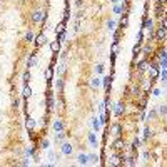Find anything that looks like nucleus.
<instances>
[{
	"label": "nucleus",
	"mask_w": 167,
	"mask_h": 167,
	"mask_svg": "<svg viewBox=\"0 0 167 167\" xmlns=\"http://www.w3.org/2000/svg\"><path fill=\"white\" fill-rule=\"evenodd\" d=\"M35 155V147H27L25 149V157H33Z\"/></svg>",
	"instance_id": "28"
},
{
	"label": "nucleus",
	"mask_w": 167,
	"mask_h": 167,
	"mask_svg": "<svg viewBox=\"0 0 167 167\" xmlns=\"http://www.w3.org/2000/svg\"><path fill=\"white\" fill-rule=\"evenodd\" d=\"M64 40H65V30L62 33H59V42H64Z\"/></svg>",
	"instance_id": "40"
},
{
	"label": "nucleus",
	"mask_w": 167,
	"mask_h": 167,
	"mask_svg": "<svg viewBox=\"0 0 167 167\" xmlns=\"http://www.w3.org/2000/svg\"><path fill=\"white\" fill-rule=\"evenodd\" d=\"M52 75H53V65H50V67H47L45 69V79L52 80Z\"/></svg>",
	"instance_id": "26"
},
{
	"label": "nucleus",
	"mask_w": 167,
	"mask_h": 167,
	"mask_svg": "<svg viewBox=\"0 0 167 167\" xmlns=\"http://www.w3.org/2000/svg\"><path fill=\"white\" fill-rule=\"evenodd\" d=\"M152 52H154V47L150 45V42H147L146 45L140 49V53H144L146 57H149V53H152Z\"/></svg>",
	"instance_id": "16"
},
{
	"label": "nucleus",
	"mask_w": 167,
	"mask_h": 167,
	"mask_svg": "<svg viewBox=\"0 0 167 167\" xmlns=\"http://www.w3.org/2000/svg\"><path fill=\"white\" fill-rule=\"evenodd\" d=\"M25 42H28V44H32V42H35V35H33V32L32 30H28V32L25 33Z\"/></svg>",
	"instance_id": "25"
},
{
	"label": "nucleus",
	"mask_w": 167,
	"mask_h": 167,
	"mask_svg": "<svg viewBox=\"0 0 167 167\" xmlns=\"http://www.w3.org/2000/svg\"><path fill=\"white\" fill-rule=\"evenodd\" d=\"M112 149H114V150H124V149H125V144H124V140L120 139V137H117V139L114 140Z\"/></svg>",
	"instance_id": "13"
},
{
	"label": "nucleus",
	"mask_w": 167,
	"mask_h": 167,
	"mask_svg": "<svg viewBox=\"0 0 167 167\" xmlns=\"http://www.w3.org/2000/svg\"><path fill=\"white\" fill-rule=\"evenodd\" d=\"M107 28H109V30H110V32H114V30H115V20H107Z\"/></svg>",
	"instance_id": "31"
},
{
	"label": "nucleus",
	"mask_w": 167,
	"mask_h": 167,
	"mask_svg": "<svg viewBox=\"0 0 167 167\" xmlns=\"http://www.w3.org/2000/svg\"><path fill=\"white\" fill-rule=\"evenodd\" d=\"M60 152L64 154V155H72L73 146L70 144V142H64V144H62V147H60Z\"/></svg>",
	"instance_id": "8"
},
{
	"label": "nucleus",
	"mask_w": 167,
	"mask_h": 167,
	"mask_svg": "<svg viewBox=\"0 0 167 167\" xmlns=\"http://www.w3.org/2000/svg\"><path fill=\"white\" fill-rule=\"evenodd\" d=\"M100 125H102V122H100V119H97V117H94L92 119V127H94V130L99 134V130H100Z\"/></svg>",
	"instance_id": "22"
},
{
	"label": "nucleus",
	"mask_w": 167,
	"mask_h": 167,
	"mask_svg": "<svg viewBox=\"0 0 167 167\" xmlns=\"http://www.w3.org/2000/svg\"><path fill=\"white\" fill-rule=\"evenodd\" d=\"M154 35H155V40H157V42H162V40L167 37V28H164V27H159V28L154 32Z\"/></svg>",
	"instance_id": "7"
},
{
	"label": "nucleus",
	"mask_w": 167,
	"mask_h": 167,
	"mask_svg": "<svg viewBox=\"0 0 167 167\" xmlns=\"http://www.w3.org/2000/svg\"><path fill=\"white\" fill-rule=\"evenodd\" d=\"M117 47H119V42H114V44H112V52L114 53L117 52Z\"/></svg>",
	"instance_id": "43"
},
{
	"label": "nucleus",
	"mask_w": 167,
	"mask_h": 167,
	"mask_svg": "<svg viewBox=\"0 0 167 167\" xmlns=\"http://www.w3.org/2000/svg\"><path fill=\"white\" fill-rule=\"evenodd\" d=\"M112 110L115 114V117H120V115H124V112H125V104L124 102H117L115 107H112Z\"/></svg>",
	"instance_id": "5"
},
{
	"label": "nucleus",
	"mask_w": 167,
	"mask_h": 167,
	"mask_svg": "<svg viewBox=\"0 0 167 167\" xmlns=\"http://www.w3.org/2000/svg\"><path fill=\"white\" fill-rule=\"evenodd\" d=\"M50 50H52V53H57L60 50V42L59 40H53V42H50Z\"/></svg>",
	"instance_id": "20"
},
{
	"label": "nucleus",
	"mask_w": 167,
	"mask_h": 167,
	"mask_svg": "<svg viewBox=\"0 0 167 167\" xmlns=\"http://www.w3.org/2000/svg\"><path fill=\"white\" fill-rule=\"evenodd\" d=\"M110 62H112V65H114V62H115V53H110Z\"/></svg>",
	"instance_id": "45"
},
{
	"label": "nucleus",
	"mask_w": 167,
	"mask_h": 167,
	"mask_svg": "<svg viewBox=\"0 0 167 167\" xmlns=\"http://www.w3.org/2000/svg\"><path fill=\"white\" fill-rule=\"evenodd\" d=\"M65 135H67V134H64V130H62V132H57V134H55V140H59V142H60Z\"/></svg>",
	"instance_id": "37"
},
{
	"label": "nucleus",
	"mask_w": 167,
	"mask_h": 167,
	"mask_svg": "<svg viewBox=\"0 0 167 167\" xmlns=\"http://www.w3.org/2000/svg\"><path fill=\"white\" fill-rule=\"evenodd\" d=\"M110 134H114V137L117 139V137H120L122 135V125H120L119 122H114L112 125H110V130H109Z\"/></svg>",
	"instance_id": "4"
},
{
	"label": "nucleus",
	"mask_w": 167,
	"mask_h": 167,
	"mask_svg": "<svg viewBox=\"0 0 167 167\" xmlns=\"http://www.w3.org/2000/svg\"><path fill=\"white\" fill-rule=\"evenodd\" d=\"M100 84H102V80H100L99 77H95V79H92V82H90V85H92L94 89H97V87H100Z\"/></svg>",
	"instance_id": "32"
},
{
	"label": "nucleus",
	"mask_w": 167,
	"mask_h": 167,
	"mask_svg": "<svg viewBox=\"0 0 167 167\" xmlns=\"http://www.w3.org/2000/svg\"><path fill=\"white\" fill-rule=\"evenodd\" d=\"M0 5H2V0H0Z\"/></svg>",
	"instance_id": "50"
},
{
	"label": "nucleus",
	"mask_w": 167,
	"mask_h": 167,
	"mask_svg": "<svg viewBox=\"0 0 167 167\" xmlns=\"http://www.w3.org/2000/svg\"><path fill=\"white\" fill-rule=\"evenodd\" d=\"M95 72H97V73H102V72H104V65H102V64H99V65L95 67Z\"/></svg>",
	"instance_id": "38"
},
{
	"label": "nucleus",
	"mask_w": 167,
	"mask_h": 167,
	"mask_svg": "<svg viewBox=\"0 0 167 167\" xmlns=\"http://www.w3.org/2000/svg\"><path fill=\"white\" fill-rule=\"evenodd\" d=\"M127 25H129V15H124V19L120 20V24H119V30L122 32L124 28H127Z\"/></svg>",
	"instance_id": "19"
},
{
	"label": "nucleus",
	"mask_w": 167,
	"mask_h": 167,
	"mask_svg": "<svg viewBox=\"0 0 167 167\" xmlns=\"http://www.w3.org/2000/svg\"><path fill=\"white\" fill-rule=\"evenodd\" d=\"M100 160L99 155H95V154H89V162H92V164H97Z\"/></svg>",
	"instance_id": "29"
},
{
	"label": "nucleus",
	"mask_w": 167,
	"mask_h": 167,
	"mask_svg": "<svg viewBox=\"0 0 167 167\" xmlns=\"http://www.w3.org/2000/svg\"><path fill=\"white\" fill-rule=\"evenodd\" d=\"M112 80H114V72L110 73V75H107V77L102 79V85H104V89H105V92L110 90V84H112Z\"/></svg>",
	"instance_id": "11"
},
{
	"label": "nucleus",
	"mask_w": 167,
	"mask_h": 167,
	"mask_svg": "<svg viewBox=\"0 0 167 167\" xmlns=\"http://www.w3.org/2000/svg\"><path fill=\"white\" fill-rule=\"evenodd\" d=\"M102 139H104V142H107V139H109V130H105V132L102 134Z\"/></svg>",
	"instance_id": "44"
},
{
	"label": "nucleus",
	"mask_w": 167,
	"mask_h": 167,
	"mask_svg": "<svg viewBox=\"0 0 167 167\" xmlns=\"http://www.w3.org/2000/svg\"><path fill=\"white\" fill-rule=\"evenodd\" d=\"M114 12L120 13V12H122V5H115V7H114Z\"/></svg>",
	"instance_id": "41"
},
{
	"label": "nucleus",
	"mask_w": 167,
	"mask_h": 167,
	"mask_svg": "<svg viewBox=\"0 0 167 167\" xmlns=\"http://www.w3.org/2000/svg\"><path fill=\"white\" fill-rule=\"evenodd\" d=\"M160 94H162V92H160V89H154V90H152L154 97H160Z\"/></svg>",
	"instance_id": "39"
},
{
	"label": "nucleus",
	"mask_w": 167,
	"mask_h": 167,
	"mask_svg": "<svg viewBox=\"0 0 167 167\" xmlns=\"http://www.w3.org/2000/svg\"><path fill=\"white\" fill-rule=\"evenodd\" d=\"M47 19V12L45 10H35L32 13V22L33 24H40V22H44Z\"/></svg>",
	"instance_id": "2"
},
{
	"label": "nucleus",
	"mask_w": 167,
	"mask_h": 167,
	"mask_svg": "<svg viewBox=\"0 0 167 167\" xmlns=\"http://www.w3.org/2000/svg\"><path fill=\"white\" fill-rule=\"evenodd\" d=\"M87 140H89V144H90L92 149H97V147H99V140H97V134H95V130H94V132H89Z\"/></svg>",
	"instance_id": "6"
},
{
	"label": "nucleus",
	"mask_w": 167,
	"mask_h": 167,
	"mask_svg": "<svg viewBox=\"0 0 167 167\" xmlns=\"http://www.w3.org/2000/svg\"><path fill=\"white\" fill-rule=\"evenodd\" d=\"M45 42H47V37L44 35V33H40V35H37V37H35V45H37V47L44 45Z\"/></svg>",
	"instance_id": "18"
},
{
	"label": "nucleus",
	"mask_w": 167,
	"mask_h": 167,
	"mask_svg": "<svg viewBox=\"0 0 167 167\" xmlns=\"http://www.w3.org/2000/svg\"><path fill=\"white\" fill-rule=\"evenodd\" d=\"M149 67H150V62L147 60V57H146V59H142V60H139V62H137V70H139V73H140V75H142V73L146 72V70L149 69Z\"/></svg>",
	"instance_id": "3"
},
{
	"label": "nucleus",
	"mask_w": 167,
	"mask_h": 167,
	"mask_svg": "<svg viewBox=\"0 0 167 167\" xmlns=\"http://www.w3.org/2000/svg\"><path fill=\"white\" fill-rule=\"evenodd\" d=\"M110 2H112V3H117V2H119V0H110Z\"/></svg>",
	"instance_id": "49"
},
{
	"label": "nucleus",
	"mask_w": 167,
	"mask_h": 167,
	"mask_svg": "<svg viewBox=\"0 0 167 167\" xmlns=\"http://www.w3.org/2000/svg\"><path fill=\"white\" fill-rule=\"evenodd\" d=\"M52 127H53L55 132H62V130H64V122H62V119H55L53 120V124H52Z\"/></svg>",
	"instance_id": "15"
},
{
	"label": "nucleus",
	"mask_w": 167,
	"mask_h": 167,
	"mask_svg": "<svg viewBox=\"0 0 167 167\" xmlns=\"http://www.w3.org/2000/svg\"><path fill=\"white\" fill-rule=\"evenodd\" d=\"M160 22H162V25H160V27H164V28H167V15H166V17H164L162 20H160Z\"/></svg>",
	"instance_id": "42"
},
{
	"label": "nucleus",
	"mask_w": 167,
	"mask_h": 167,
	"mask_svg": "<svg viewBox=\"0 0 167 167\" xmlns=\"http://www.w3.org/2000/svg\"><path fill=\"white\" fill-rule=\"evenodd\" d=\"M152 82L154 80H150V79H142L140 80V89H142V92H149L150 87H152Z\"/></svg>",
	"instance_id": "12"
},
{
	"label": "nucleus",
	"mask_w": 167,
	"mask_h": 167,
	"mask_svg": "<svg viewBox=\"0 0 167 167\" xmlns=\"http://www.w3.org/2000/svg\"><path fill=\"white\" fill-rule=\"evenodd\" d=\"M159 115H167V104H162V105H159Z\"/></svg>",
	"instance_id": "30"
},
{
	"label": "nucleus",
	"mask_w": 167,
	"mask_h": 167,
	"mask_svg": "<svg viewBox=\"0 0 167 167\" xmlns=\"http://www.w3.org/2000/svg\"><path fill=\"white\" fill-rule=\"evenodd\" d=\"M142 28H147L149 32L152 33L154 32V19H150V17H144V24H142Z\"/></svg>",
	"instance_id": "9"
},
{
	"label": "nucleus",
	"mask_w": 167,
	"mask_h": 167,
	"mask_svg": "<svg viewBox=\"0 0 167 167\" xmlns=\"http://www.w3.org/2000/svg\"><path fill=\"white\" fill-rule=\"evenodd\" d=\"M22 95H24V99H28L30 95H32V87H28V85H24V92H22Z\"/></svg>",
	"instance_id": "23"
},
{
	"label": "nucleus",
	"mask_w": 167,
	"mask_h": 167,
	"mask_svg": "<svg viewBox=\"0 0 167 167\" xmlns=\"http://www.w3.org/2000/svg\"><path fill=\"white\" fill-rule=\"evenodd\" d=\"M149 137H152V130H150V127H146L144 129V140H147Z\"/></svg>",
	"instance_id": "33"
},
{
	"label": "nucleus",
	"mask_w": 167,
	"mask_h": 167,
	"mask_svg": "<svg viewBox=\"0 0 167 167\" xmlns=\"http://www.w3.org/2000/svg\"><path fill=\"white\" fill-rule=\"evenodd\" d=\"M157 3H164V5H166V3H167V0H157Z\"/></svg>",
	"instance_id": "48"
},
{
	"label": "nucleus",
	"mask_w": 167,
	"mask_h": 167,
	"mask_svg": "<svg viewBox=\"0 0 167 167\" xmlns=\"http://www.w3.org/2000/svg\"><path fill=\"white\" fill-rule=\"evenodd\" d=\"M75 5H77V7H82V0H77V2H75Z\"/></svg>",
	"instance_id": "47"
},
{
	"label": "nucleus",
	"mask_w": 167,
	"mask_h": 167,
	"mask_svg": "<svg viewBox=\"0 0 167 167\" xmlns=\"http://www.w3.org/2000/svg\"><path fill=\"white\" fill-rule=\"evenodd\" d=\"M22 80H24V85H28V80H30V69H27L25 72H24Z\"/></svg>",
	"instance_id": "27"
},
{
	"label": "nucleus",
	"mask_w": 167,
	"mask_h": 167,
	"mask_svg": "<svg viewBox=\"0 0 167 167\" xmlns=\"http://www.w3.org/2000/svg\"><path fill=\"white\" fill-rule=\"evenodd\" d=\"M149 157H150V154H149V152H144V159L147 160V159H149Z\"/></svg>",
	"instance_id": "46"
},
{
	"label": "nucleus",
	"mask_w": 167,
	"mask_h": 167,
	"mask_svg": "<svg viewBox=\"0 0 167 167\" xmlns=\"http://www.w3.org/2000/svg\"><path fill=\"white\" fill-rule=\"evenodd\" d=\"M12 107L15 109V110H19V109H20V99H13V102H12Z\"/></svg>",
	"instance_id": "36"
},
{
	"label": "nucleus",
	"mask_w": 167,
	"mask_h": 167,
	"mask_svg": "<svg viewBox=\"0 0 167 167\" xmlns=\"http://www.w3.org/2000/svg\"><path fill=\"white\" fill-rule=\"evenodd\" d=\"M129 94H130L132 97H137V99H139V97H140L144 92H142V89H140L139 84H132V87H130V92H129Z\"/></svg>",
	"instance_id": "10"
},
{
	"label": "nucleus",
	"mask_w": 167,
	"mask_h": 167,
	"mask_svg": "<svg viewBox=\"0 0 167 167\" xmlns=\"http://www.w3.org/2000/svg\"><path fill=\"white\" fill-rule=\"evenodd\" d=\"M25 127H27V130H32L33 127H35V120L32 117H28V115H27V119H25Z\"/></svg>",
	"instance_id": "21"
},
{
	"label": "nucleus",
	"mask_w": 167,
	"mask_h": 167,
	"mask_svg": "<svg viewBox=\"0 0 167 167\" xmlns=\"http://www.w3.org/2000/svg\"><path fill=\"white\" fill-rule=\"evenodd\" d=\"M157 117H159V110H157V109H150V110L146 114L147 120H154V119H157Z\"/></svg>",
	"instance_id": "17"
},
{
	"label": "nucleus",
	"mask_w": 167,
	"mask_h": 167,
	"mask_svg": "<svg viewBox=\"0 0 167 167\" xmlns=\"http://www.w3.org/2000/svg\"><path fill=\"white\" fill-rule=\"evenodd\" d=\"M49 146H50L49 139H42V140H40V147H42V149H49Z\"/></svg>",
	"instance_id": "35"
},
{
	"label": "nucleus",
	"mask_w": 167,
	"mask_h": 167,
	"mask_svg": "<svg viewBox=\"0 0 167 167\" xmlns=\"http://www.w3.org/2000/svg\"><path fill=\"white\" fill-rule=\"evenodd\" d=\"M64 30H65V22H64V20H62V22H60L59 25L55 27V28H53V32L57 33V35H59V33H62L64 32Z\"/></svg>",
	"instance_id": "24"
},
{
	"label": "nucleus",
	"mask_w": 167,
	"mask_h": 167,
	"mask_svg": "<svg viewBox=\"0 0 167 167\" xmlns=\"http://www.w3.org/2000/svg\"><path fill=\"white\" fill-rule=\"evenodd\" d=\"M55 85H57V89H59V92H62V89H64V79H62V77H59V79H57V82H55Z\"/></svg>",
	"instance_id": "34"
},
{
	"label": "nucleus",
	"mask_w": 167,
	"mask_h": 167,
	"mask_svg": "<svg viewBox=\"0 0 167 167\" xmlns=\"http://www.w3.org/2000/svg\"><path fill=\"white\" fill-rule=\"evenodd\" d=\"M159 69H160L159 62H152L150 67L147 69V72H149V79H150V80H157V79H159V75H160Z\"/></svg>",
	"instance_id": "1"
},
{
	"label": "nucleus",
	"mask_w": 167,
	"mask_h": 167,
	"mask_svg": "<svg viewBox=\"0 0 167 167\" xmlns=\"http://www.w3.org/2000/svg\"><path fill=\"white\" fill-rule=\"evenodd\" d=\"M77 164H79V166H87V164H89V154H79V155H77Z\"/></svg>",
	"instance_id": "14"
}]
</instances>
